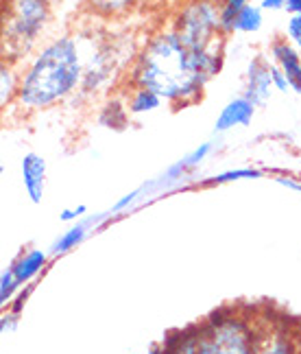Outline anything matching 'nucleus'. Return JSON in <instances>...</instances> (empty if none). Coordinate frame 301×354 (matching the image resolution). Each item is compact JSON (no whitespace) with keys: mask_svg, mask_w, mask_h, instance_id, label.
Returning <instances> with one entry per match:
<instances>
[{"mask_svg":"<svg viewBox=\"0 0 301 354\" xmlns=\"http://www.w3.org/2000/svg\"><path fill=\"white\" fill-rule=\"evenodd\" d=\"M223 68V48L195 50L173 26L153 31L129 66V86L155 92L173 105L201 101L205 86Z\"/></svg>","mask_w":301,"mask_h":354,"instance_id":"nucleus-1","label":"nucleus"},{"mask_svg":"<svg viewBox=\"0 0 301 354\" xmlns=\"http://www.w3.org/2000/svg\"><path fill=\"white\" fill-rule=\"evenodd\" d=\"M86 59L75 35L55 37L20 75L16 103L24 112H39L66 101L84 84Z\"/></svg>","mask_w":301,"mask_h":354,"instance_id":"nucleus-2","label":"nucleus"},{"mask_svg":"<svg viewBox=\"0 0 301 354\" xmlns=\"http://www.w3.org/2000/svg\"><path fill=\"white\" fill-rule=\"evenodd\" d=\"M262 315L242 308H218L195 324L197 354H255Z\"/></svg>","mask_w":301,"mask_h":354,"instance_id":"nucleus-3","label":"nucleus"},{"mask_svg":"<svg viewBox=\"0 0 301 354\" xmlns=\"http://www.w3.org/2000/svg\"><path fill=\"white\" fill-rule=\"evenodd\" d=\"M50 20V0H5L3 53L7 62L26 55Z\"/></svg>","mask_w":301,"mask_h":354,"instance_id":"nucleus-4","label":"nucleus"},{"mask_svg":"<svg viewBox=\"0 0 301 354\" xmlns=\"http://www.w3.org/2000/svg\"><path fill=\"white\" fill-rule=\"evenodd\" d=\"M171 26L195 50L223 48L221 3L216 0H184L177 7Z\"/></svg>","mask_w":301,"mask_h":354,"instance_id":"nucleus-5","label":"nucleus"},{"mask_svg":"<svg viewBox=\"0 0 301 354\" xmlns=\"http://www.w3.org/2000/svg\"><path fill=\"white\" fill-rule=\"evenodd\" d=\"M255 354H299L295 344V324H289L284 317L269 319V315H262Z\"/></svg>","mask_w":301,"mask_h":354,"instance_id":"nucleus-6","label":"nucleus"},{"mask_svg":"<svg viewBox=\"0 0 301 354\" xmlns=\"http://www.w3.org/2000/svg\"><path fill=\"white\" fill-rule=\"evenodd\" d=\"M20 171H22L24 193H26V197H29V201L42 203L44 190H46V173H48L46 160L35 151H29L22 158Z\"/></svg>","mask_w":301,"mask_h":354,"instance_id":"nucleus-7","label":"nucleus"},{"mask_svg":"<svg viewBox=\"0 0 301 354\" xmlns=\"http://www.w3.org/2000/svg\"><path fill=\"white\" fill-rule=\"evenodd\" d=\"M273 90L271 64L264 57H253L247 68V84H244V99H249L255 107L266 103Z\"/></svg>","mask_w":301,"mask_h":354,"instance_id":"nucleus-8","label":"nucleus"},{"mask_svg":"<svg viewBox=\"0 0 301 354\" xmlns=\"http://www.w3.org/2000/svg\"><path fill=\"white\" fill-rule=\"evenodd\" d=\"M271 55L275 59V66L286 75L291 84V90L301 94V53L286 39H275L271 44Z\"/></svg>","mask_w":301,"mask_h":354,"instance_id":"nucleus-9","label":"nucleus"},{"mask_svg":"<svg viewBox=\"0 0 301 354\" xmlns=\"http://www.w3.org/2000/svg\"><path fill=\"white\" fill-rule=\"evenodd\" d=\"M253 114H255V105L249 99H244V97L231 99L221 110V114H218L214 129L218 133H225L234 127H244L253 120Z\"/></svg>","mask_w":301,"mask_h":354,"instance_id":"nucleus-10","label":"nucleus"},{"mask_svg":"<svg viewBox=\"0 0 301 354\" xmlns=\"http://www.w3.org/2000/svg\"><path fill=\"white\" fill-rule=\"evenodd\" d=\"M46 265H48V254L33 248L13 258V263L9 267L13 269V274H16L22 287H26V284H33L35 278H39V274L46 269Z\"/></svg>","mask_w":301,"mask_h":354,"instance_id":"nucleus-11","label":"nucleus"},{"mask_svg":"<svg viewBox=\"0 0 301 354\" xmlns=\"http://www.w3.org/2000/svg\"><path fill=\"white\" fill-rule=\"evenodd\" d=\"M92 225H94V219H84V221L75 223L70 230H66V232L50 245V254L52 256H64L68 252H72L77 245H81L86 241Z\"/></svg>","mask_w":301,"mask_h":354,"instance_id":"nucleus-12","label":"nucleus"},{"mask_svg":"<svg viewBox=\"0 0 301 354\" xmlns=\"http://www.w3.org/2000/svg\"><path fill=\"white\" fill-rule=\"evenodd\" d=\"M166 354H197V333L195 326H188L184 330H175L166 335L162 342Z\"/></svg>","mask_w":301,"mask_h":354,"instance_id":"nucleus-13","label":"nucleus"},{"mask_svg":"<svg viewBox=\"0 0 301 354\" xmlns=\"http://www.w3.org/2000/svg\"><path fill=\"white\" fill-rule=\"evenodd\" d=\"M20 90V75L13 71V64L3 59L0 64V105L7 107L18 99Z\"/></svg>","mask_w":301,"mask_h":354,"instance_id":"nucleus-14","label":"nucleus"},{"mask_svg":"<svg viewBox=\"0 0 301 354\" xmlns=\"http://www.w3.org/2000/svg\"><path fill=\"white\" fill-rule=\"evenodd\" d=\"M159 105H162V99L157 94L150 90H144V88H131V94L127 97V110L133 116L155 112Z\"/></svg>","mask_w":301,"mask_h":354,"instance_id":"nucleus-15","label":"nucleus"},{"mask_svg":"<svg viewBox=\"0 0 301 354\" xmlns=\"http://www.w3.org/2000/svg\"><path fill=\"white\" fill-rule=\"evenodd\" d=\"M262 7H255V5H247L234 22V33H258L262 29Z\"/></svg>","mask_w":301,"mask_h":354,"instance_id":"nucleus-16","label":"nucleus"},{"mask_svg":"<svg viewBox=\"0 0 301 354\" xmlns=\"http://www.w3.org/2000/svg\"><path fill=\"white\" fill-rule=\"evenodd\" d=\"M264 173L253 167H244V169H231V171H223L218 175H212L205 184H231V182H242V180H260Z\"/></svg>","mask_w":301,"mask_h":354,"instance_id":"nucleus-17","label":"nucleus"},{"mask_svg":"<svg viewBox=\"0 0 301 354\" xmlns=\"http://www.w3.org/2000/svg\"><path fill=\"white\" fill-rule=\"evenodd\" d=\"M20 289H22V284L18 282L13 269L11 267L3 269V274H0V304H3V308L11 306V302L20 293Z\"/></svg>","mask_w":301,"mask_h":354,"instance_id":"nucleus-18","label":"nucleus"},{"mask_svg":"<svg viewBox=\"0 0 301 354\" xmlns=\"http://www.w3.org/2000/svg\"><path fill=\"white\" fill-rule=\"evenodd\" d=\"M135 3H138V0H88V5L94 11L105 13V16H116V13H125Z\"/></svg>","mask_w":301,"mask_h":354,"instance_id":"nucleus-19","label":"nucleus"},{"mask_svg":"<svg viewBox=\"0 0 301 354\" xmlns=\"http://www.w3.org/2000/svg\"><path fill=\"white\" fill-rule=\"evenodd\" d=\"M186 173H190V169L186 167V162H184V158H182L179 162H175L173 167H168L166 171H164L155 184H166V186H168V184H175V182H179Z\"/></svg>","mask_w":301,"mask_h":354,"instance_id":"nucleus-20","label":"nucleus"},{"mask_svg":"<svg viewBox=\"0 0 301 354\" xmlns=\"http://www.w3.org/2000/svg\"><path fill=\"white\" fill-rule=\"evenodd\" d=\"M144 190H146V186L144 188H135V190H131V193L129 195H125V197H120L116 203H114V206L112 208H109L105 214L107 216H116V214H122V212H125V210H129L131 208V203L135 201V199H138L142 193H144Z\"/></svg>","mask_w":301,"mask_h":354,"instance_id":"nucleus-21","label":"nucleus"},{"mask_svg":"<svg viewBox=\"0 0 301 354\" xmlns=\"http://www.w3.org/2000/svg\"><path fill=\"white\" fill-rule=\"evenodd\" d=\"M212 153V142H203V145H199L195 151H190L188 156H184V162H186V167L193 171V169H197L201 162L208 158Z\"/></svg>","mask_w":301,"mask_h":354,"instance_id":"nucleus-22","label":"nucleus"},{"mask_svg":"<svg viewBox=\"0 0 301 354\" xmlns=\"http://www.w3.org/2000/svg\"><path fill=\"white\" fill-rule=\"evenodd\" d=\"M286 35H289L293 46L301 53V13H297V16H291L289 24H286Z\"/></svg>","mask_w":301,"mask_h":354,"instance_id":"nucleus-23","label":"nucleus"},{"mask_svg":"<svg viewBox=\"0 0 301 354\" xmlns=\"http://www.w3.org/2000/svg\"><path fill=\"white\" fill-rule=\"evenodd\" d=\"M271 79H273V88H275V90H280V92H289L291 90L289 79H286V75L280 71L275 64H271Z\"/></svg>","mask_w":301,"mask_h":354,"instance_id":"nucleus-24","label":"nucleus"},{"mask_svg":"<svg viewBox=\"0 0 301 354\" xmlns=\"http://www.w3.org/2000/svg\"><path fill=\"white\" fill-rule=\"evenodd\" d=\"M31 291H33V284H26V287H22V289H20V293L16 295V299H13V302H11L9 310H13V313H16V315H20V313H22V306L26 304V299H29ZM5 310H7V308H5Z\"/></svg>","mask_w":301,"mask_h":354,"instance_id":"nucleus-25","label":"nucleus"},{"mask_svg":"<svg viewBox=\"0 0 301 354\" xmlns=\"http://www.w3.org/2000/svg\"><path fill=\"white\" fill-rule=\"evenodd\" d=\"M18 317H20V315H16V313L7 308V310L3 313V317H0V330H3L5 335H7V333H11V330H16Z\"/></svg>","mask_w":301,"mask_h":354,"instance_id":"nucleus-26","label":"nucleus"},{"mask_svg":"<svg viewBox=\"0 0 301 354\" xmlns=\"http://www.w3.org/2000/svg\"><path fill=\"white\" fill-rule=\"evenodd\" d=\"M88 212V206L86 203H81V206H77V208H66V210H61V214H59V219L61 221H77V219H81Z\"/></svg>","mask_w":301,"mask_h":354,"instance_id":"nucleus-27","label":"nucleus"},{"mask_svg":"<svg viewBox=\"0 0 301 354\" xmlns=\"http://www.w3.org/2000/svg\"><path fill=\"white\" fill-rule=\"evenodd\" d=\"M275 182L286 186V188L295 190V193H301V182L295 180V177H291V175H275Z\"/></svg>","mask_w":301,"mask_h":354,"instance_id":"nucleus-28","label":"nucleus"},{"mask_svg":"<svg viewBox=\"0 0 301 354\" xmlns=\"http://www.w3.org/2000/svg\"><path fill=\"white\" fill-rule=\"evenodd\" d=\"M262 9H269V11H280L286 7V0H262Z\"/></svg>","mask_w":301,"mask_h":354,"instance_id":"nucleus-29","label":"nucleus"},{"mask_svg":"<svg viewBox=\"0 0 301 354\" xmlns=\"http://www.w3.org/2000/svg\"><path fill=\"white\" fill-rule=\"evenodd\" d=\"M286 11L291 13V16H297V13H301V0H286Z\"/></svg>","mask_w":301,"mask_h":354,"instance_id":"nucleus-30","label":"nucleus"},{"mask_svg":"<svg viewBox=\"0 0 301 354\" xmlns=\"http://www.w3.org/2000/svg\"><path fill=\"white\" fill-rule=\"evenodd\" d=\"M295 344H297V352L301 354V322L295 324Z\"/></svg>","mask_w":301,"mask_h":354,"instance_id":"nucleus-31","label":"nucleus"},{"mask_svg":"<svg viewBox=\"0 0 301 354\" xmlns=\"http://www.w3.org/2000/svg\"><path fill=\"white\" fill-rule=\"evenodd\" d=\"M144 354H166V352H164V346L159 344V346H153L150 350H146Z\"/></svg>","mask_w":301,"mask_h":354,"instance_id":"nucleus-32","label":"nucleus"}]
</instances>
